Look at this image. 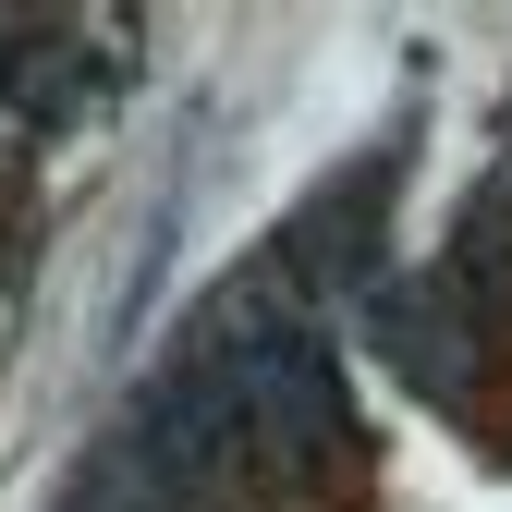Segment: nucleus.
<instances>
[{"label": "nucleus", "mask_w": 512, "mask_h": 512, "mask_svg": "<svg viewBox=\"0 0 512 512\" xmlns=\"http://www.w3.org/2000/svg\"><path fill=\"white\" fill-rule=\"evenodd\" d=\"M61 512H171V500H159L147 476H122V464H98V476H86L74 500H61Z\"/></svg>", "instance_id": "obj_2"}, {"label": "nucleus", "mask_w": 512, "mask_h": 512, "mask_svg": "<svg viewBox=\"0 0 512 512\" xmlns=\"http://www.w3.org/2000/svg\"><path fill=\"white\" fill-rule=\"evenodd\" d=\"M366 208H378V171L354 183V208H317V220H305V269H317V281H366V256H378Z\"/></svg>", "instance_id": "obj_1"}]
</instances>
